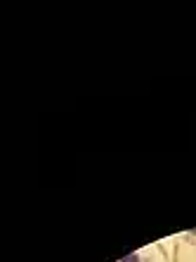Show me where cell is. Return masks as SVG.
<instances>
[{
	"label": "cell",
	"mask_w": 196,
	"mask_h": 262,
	"mask_svg": "<svg viewBox=\"0 0 196 262\" xmlns=\"http://www.w3.org/2000/svg\"><path fill=\"white\" fill-rule=\"evenodd\" d=\"M123 262H137V255H128V257H125V260H123Z\"/></svg>",
	"instance_id": "6da1fadb"
}]
</instances>
